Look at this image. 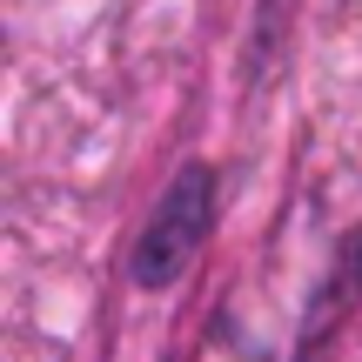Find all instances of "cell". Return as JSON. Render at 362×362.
Returning <instances> with one entry per match:
<instances>
[{
    "label": "cell",
    "instance_id": "cell-1",
    "mask_svg": "<svg viewBox=\"0 0 362 362\" xmlns=\"http://www.w3.org/2000/svg\"><path fill=\"white\" fill-rule=\"evenodd\" d=\"M208 221H215V175H208V168H181L175 188L161 194V215L148 221V235H141L134 282H141V288L181 282V269L194 262V248L208 242Z\"/></svg>",
    "mask_w": 362,
    "mask_h": 362
}]
</instances>
